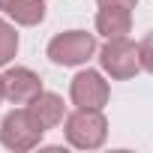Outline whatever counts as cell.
<instances>
[{
	"instance_id": "9c48e42d",
	"label": "cell",
	"mask_w": 153,
	"mask_h": 153,
	"mask_svg": "<svg viewBox=\"0 0 153 153\" xmlns=\"http://www.w3.org/2000/svg\"><path fill=\"white\" fill-rule=\"evenodd\" d=\"M6 15L21 27H33L45 18V3L42 0H12L6 6Z\"/></svg>"
},
{
	"instance_id": "6da1fadb",
	"label": "cell",
	"mask_w": 153,
	"mask_h": 153,
	"mask_svg": "<svg viewBox=\"0 0 153 153\" xmlns=\"http://www.w3.org/2000/svg\"><path fill=\"white\" fill-rule=\"evenodd\" d=\"M66 141L78 150H96L105 144V135H108V123H105V114L102 108H75L69 117H66Z\"/></svg>"
},
{
	"instance_id": "7a4b0ae2",
	"label": "cell",
	"mask_w": 153,
	"mask_h": 153,
	"mask_svg": "<svg viewBox=\"0 0 153 153\" xmlns=\"http://www.w3.org/2000/svg\"><path fill=\"white\" fill-rule=\"evenodd\" d=\"M42 135H45V126H42L39 117L30 111V105L9 111V114L3 117V126H0V141H3V147L18 150V153L33 150V147L42 141Z\"/></svg>"
},
{
	"instance_id": "277c9868",
	"label": "cell",
	"mask_w": 153,
	"mask_h": 153,
	"mask_svg": "<svg viewBox=\"0 0 153 153\" xmlns=\"http://www.w3.org/2000/svg\"><path fill=\"white\" fill-rule=\"evenodd\" d=\"M99 63L102 69L117 81H126L132 75H138L141 69V54H138V45L129 42L126 36H117V39H108L99 51Z\"/></svg>"
},
{
	"instance_id": "4fadbf2b",
	"label": "cell",
	"mask_w": 153,
	"mask_h": 153,
	"mask_svg": "<svg viewBox=\"0 0 153 153\" xmlns=\"http://www.w3.org/2000/svg\"><path fill=\"white\" fill-rule=\"evenodd\" d=\"M6 99V87H3V75H0V102Z\"/></svg>"
},
{
	"instance_id": "3957f363",
	"label": "cell",
	"mask_w": 153,
	"mask_h": 153,
	"mask_svg": "<svg viewBox=\"0 0 153 153\" xmlns=\"http://www.w3.org/2000/svg\"><path fill=\"white\" fill-rule=\"evenodd\" d=\"M96 54V36L84 30H66L48 42V57L57 66H81Z\"/></svg>"
},
{
	"instance_id": "5bb4252c",
	"label": "cell",
	"mask_w": 153,
	"mask_h": 153,
	"mask_svg": "<svg viewBox=\"0 0 153 153\" xmlns=\"http://www.w3.org/2000/svg\"><path fill=\"white\" fill-rule=\"evenodd\" d=\"M9 3H12V0H0V9L6 12V6H9Z\"/></svg>"
},
{
	"instance_id": "52a82bcc",
	"label": "cell",
	"mask_w": 153,
	"mask_h": 153,
	"mask_svg": "<svg viewBox=\"0 0 153 153\" xmlns=\"http://www.w3.org/2000/svg\"><path fill=\"white\" fill-rule=\"evenodd\" d=\"M129 27H132V9H123V6H99V12H96V30L105 39L126 36Z\"/></svg>"
},
{
	"instance_id": "ba28073f",
	"label": "cell",
	"mask_w": 153,
	"mask_h": 153,
	"mask_svg": "<svg viewBox=\"0 0 153 153\" xmlns=\"http://www.w3.org/2000/svg\"><path fill=\"white\" fill-rule=\"evenodd\" d=\"M30 111L39 117V123L45 126V129H54L57 123H63V114H66V105H63V99L57 96V93H39L33 102H30Z\"/></svg>"
},
{
	"instance_id": "7c38bea8",
	"label": "cell",
	"mask_w": 153,
	"mask_h": 153,
	"mask_svg": "<svg viewBox=\"0 0 153 153\" xmlns=\"http://www.w3.org/2000/svg\"><path fill=\"white\" fill-rule=\"evenodd\" d=\"M138 0H99V6H123V9H135Z\"/></svg>"
},
{
	"instance_id": "8fae6325",
	"label": "cell",
	"mask_w": 153,
	"mask_h": 153,
	"mask_svg": "<svg viewBox=\"0 0 153 153\" xmlns=\"http://www.w3.org/2000/svg\"><path fill=\"white\" fill-rule=\"evenodd\" d=\"M138 54H141V69H147V72L153 75V30H150V33L141 39Z\"/></svg>"
},
{
	"instance_id": "8992f818",
	"label": "cell",
	"mask_w": 153,
	"mask_h": 153,
	"mask_svg": "<svg viewBox=\"0 0 153 153\" xmlns=\"http://www.w3.org/2000/svg\"><path fill=\"white\" fill-rule=\"evenodd\" d=\"M3 87H6V99L12 105H30L39 93H42V81L39 75L27 66H12L3 75Z\"/></svg>"
},
{
	"instance_id": "30bf717a",
	"label": "cell",
	"mask_w": 153,
	"mask_h": 153,
	"mask_svg": "<svg viewBox=\"0 0 153 153\" xmlns=\"http://www.w3.org/2000/svg\"><path fill=\"white\" fill-rule=\"evenodd\" d=\"M15 51H18V33L9 21L0 18V66H6L15 57Z\"/></svg>"
},
{
	"instance_id": "5b68a950",
	"label": "cell",
	"mask_w": 153,
	"mask_h": 153,
	"mask_svg": "<svg viewBox=\"0 0 153 153\" xmlns=\"http://www.w3.org/2000/svg\"><path fill=\"white\" fill-rule=\"evenodd\" d=\"M69 96H72V102L78 108H102L108 102L111 90H108V81L102 78L96 69H84V72H78L72 78Z\"/></svg>"
}]
</instances>
